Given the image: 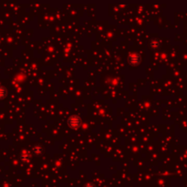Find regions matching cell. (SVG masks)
I'll return each instance as SVG.
<instances>
[{
  "label": "cell",
  "instance_id": "6da1fadb",
  "mask_svg": "<svg viewBox=\"0 0 187 187\" xmlns=\"http://www.w3.org/2000/svg\"><path fill=\"white\" fill-rule=\"evenodd\" d=\"M6 96V90L0 87V99H3Z\"/></svg>",
  "mask_w": 187,
  "mask_h": 187
}]
</instances>
